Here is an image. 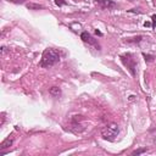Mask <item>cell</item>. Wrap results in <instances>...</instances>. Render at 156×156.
Masks as SVG:
<instances>
[{"instance_id": "obj_1", "label": "cell", "mask_w": 156, "mask_h": 156, "mask_svg": "<svg viewBox=\"0 0 156 156\" xmlns=\"http://www.w3.org/2000/svg\"><path fill=\"white\" fill-rule=\"evenodd\" d=\"M59 61H60V54H59V51L53 48H48L43 51L39 66L43 68H50V67H53L54 65H56Z\"/></svg>"}, {"instance_id": "obj_2", "label": "cell", "mask_w": 156, "mask_h": 156, "mask_svg": "<svg viewBox=\"0 0 156 156\" xmlns=\"http://www.w3.org/2000/svg\"><path fill=\"white\" fill-rule=\"evenodd\" d=\"M118 133H120V128H118V124L116 123H109L101 129V136L107 142H115Z\"/></svg>"}, {"instance_id": "obj_3", "label": "cell", "mask_w": 156, "mask_h": 156, "mask_svg": "<svg viewBox=\"0 0 156 156\" xmlns=\"http://www.w3.org/2000/svg\"><path fill=\"white\" fill-rule=\"evenodd\" d=\"M121 59V61L122 64L127 67V70L131 72V75L133 77H136L137 76V61H136V59H134V55L131 54V53H126V54H122L120 56Z\"/></svg>"}, {"instance_id": "obj_4", "label": "cell", "mask_w": 156, "mask_h": 156, "mask_svg": "<svg viewBox=\"0 0 156 156\" xmlns=\"http://www.w3.org/2000/svg\"><path fill=\"white\" fill-rule=\"evenodd\" d=\"M80 39L83 40L84 43H88V44H90V45H94L98 50H100V47H99V44H98V42H96L93 37H92V34L90 33H88V32H83L80 34Z\"/></svg>"}, {"instance_id": "obj_5", "label": "cell", "mask_w": 156, "mask_h": 156, "mask_svg": "<svg viewBox=\"0 0 156 156\" xmlns=\"http://www.w3.org/2000/svg\"><path fill=\"white\" fill-rule=\"evenodd\" d=\"M95 1L104 10H111V9L117 7V4L114 1V0H95Z\"/></svg>"}, {"instance_id": "obj_6", "label": "cell", "mask_w": 156, "mask_h": 156, "mask_svg": "<svg viewBox=\"0 0 156 156\" xmlns=\"http://www.w3.org/2000/svg\"><path fill=\"white\" fill-rule=\"evenodd\" d=\"M13 140H15L13 136H9L1 144H0V150H4V149H7V148H10V146L13 144Z\"/></svg>"}, {"instance_id": "obj_7", "label": "cell", "mask_w": 156, "mask_h": 156, "mask_svg": "<svg viewBox=\"0 0 156 156\" xmlns=\"http://www.w3.org/2000/svg\"><path fill=\"white\" fill-rule=\"evenodd\" d=\"M49 94L53 96V98H59L61 95V89L59 87H51L49 89Z\"/></svg>"}, {"instance_id": "obj_8", "label": "cell", "mask_w": 156, "mask_h": 156, "mask_svg": "<svg viewBox=\"0 0 156 156\" xmlns=\"http://www.w3.org/2000/svg\"><path fill=\"white\" fill-rule=\"evenodd\" d=\"M27 9L29 10H39V9H43V5H39V4H33V3H29L26 5Z\"/></svg>"}, {"instance_id": "obj_9", "label": "cell", "mask_w": 156, "mask_h": 156, "mask_svg": "<svg viewBox=\"0 0 156 156\" xmlns=\"http://www.w3.org/2000/svg\"><path fill=\"white\" fill-rule=\"evenodd\" d=\"M142 39H143V37L138 35V37H133V38H127V39H126V42H127V43H139Z\"/></svg>"}, {"instance_id": "obj_10", "label": "cell", "mask_w": 156, "mask_h": 156, "mask_svg": "<svg viewBox=\"0 0 156 156\" xmlns=\"http://www.w3.org/2000/svg\"><path fill=\"white\" fill-rule=\"evenodd\" d=\"M143 56L145 57V61H146V62H152L154 59H155L154 55H148V54H145V53H143Z\"/></svg>"}, {"instance_id": "obj_11", "label": "cell", "mask_w": 156, "mask_h": 156, "mask_svg": "<svg viewBox=\"0 0 156 156\" xmlns=\"http://www.w3.org/2000/svg\"><path fill=\"white\" fill-rule=\"evenodd\" d=\"M146 151H148L146 148H142V149H138V150H136V151H133V152H132V155H140V154L146 152Z\"/></svg>"}, {"instance_id": "obj_12", "label": "cell", "mask_w": 156, "mask_h": 156, "mask_svg": "<svg viewBox=\"0 0 156 156\" xmlns=\"http://www.w3.org/2000/svg\"><path fill=\"white\" fill-rule=\"evenodd\" d=\"M55 4L57 6H64V5H67V1L66 0H55Z\"/></svg>"}, {"instance_id": "obj_13", "label": "cell", "mask_w": 156, "mask_h": 156, "mask_svg": "<svg viewBox=\"0 0 156 156\" xmlns=\"http://www.w3.org/2000/svg\"><path fill=\"white\" fill-rule=\"evenodd\" d=\"M152 25H151V27L152 28H156V15H152Z\"/></svg>"}, {"instance_id": "obj_14", "label": "cell", "mask_w": 156, "mask_h": 156, "mask_svg": "<svg viewBox=\"0 0 156 156\" xmlns=\"http://www.w3.org/2000/svg\"><path fill=\"white\" fill-rule=\"evenodd\" d=\"M95 34H96V35H99V37H101V35H102V33H101L100 31H98V29H95Z\"/></svg>"}, {"instance_id": "obj_15", "label": "cell", "mask_w": 156, "mask_h": 156, "mask_svg": "<svg viewBox=\"0 0 156 156\" xmlns=\"http://www.w3.org/2000/svg\"><path fill=\"white\" fill-rule=\"evenodd\" d=\"M10 1H12V3H23L25 0H10Z\"/></svg>"}, {"instance_id": "obj_16", "label": "cell", "mask_w": 156, "mask_h": 156, "mask_svg": "<svg viewBox=\"0 0 156 156\" xmlns=\"http://www.w3.org/2000/svg\"><path fill=\"white\" fill-rule=\"evenodd\" d=\"M144 26H145V27H149V26H150V22H145Z\"/></svg>"}, {"instance_id": "obj_17", "label": "cell", "mask_w": 156, "mask_h": 156, "mask_svg": "<svg viewBox=\"0 0 156 156\" xmlns=\"http://www.w3.org/2000/svg\"><path fill=\"white\" fill-rule=\"evenodd\" d=\"M129 1H133V0H129Z\"/></svg>"}]
</instances>
